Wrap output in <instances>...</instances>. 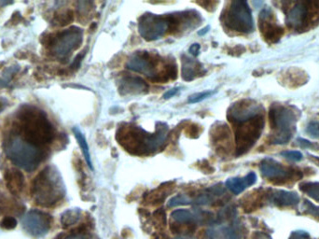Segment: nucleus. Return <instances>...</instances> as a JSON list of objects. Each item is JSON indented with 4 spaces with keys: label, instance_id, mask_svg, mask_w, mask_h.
<instances>
[{
    "label": "nucleus",
    "instance_id": "nucleus-28",
    "mask_svg": "<svg viewBox=\"0 0 319 239\" xmlns=\"http://www.w3.org/2000/svg\"><path fill=\"white\" fill-rule=\"evenodd\" d=\"M18 70L19 67H11L7 69L0 79V87H7L10 81L12 80L13 76L18 72Z\"/></svg>",
    "mask_w": 319,
    "mask_h": 239
},
{
    "label": "nucleus",
    "instance_id": "nucleus-24",
    "mask_svg": "<svg viewBox=\"0 0 319 239\" xmlns=\"http://www.w3.org/2000/svg\"><path fill=\"white\" fill-rule=\"evenodd\" d=\"M170 187H159L157 190H155V191H153V192H151V194H149L148 199H147L148 202H149L150 205H153V206H156V205H159V204L164 203L165 197H167V195H169V194H168V192H169V191H168V189H169Z\"/></svg>",
    "mask_w": 319,
    "mask_h": 239
},
{
    "label": "nucleus",
    "instance_id": "nucleus-22",
    "mask_svg": "<svg viewBox=\"0 0 319 239\" xmlns=\"http://www.w3.org/2000/svg\"><path fill=\"white\" fill-rule=\"evenodd\" d=\"M73 133H74L75 138L77 139L78 143L80 145V149H81V151H82L83 156L85 158L87 165L89 166L90 170H94L93 162H92V158H90V149H89V146H88L84 135L82 134V132L78 127L73 128Z\"/></svg>",
    "mask_w": 319,
    "mask_h": 239
},
{
    "label": "nucleus",
    "instance_id": "nucleus-35",
    "mask_svg": "<svg viewBox=\"0 0 319 239\" xmlns=\"http://www.w3.org/2000/svg\"><path fill=\"white\" fill-rule=\"evenodd\" d=\"M310 235H309L307 232H304V231H295L293 232L292 234H290L289 239H309Z\"/></svg>",
    "mask_w": 319,
    "mask_h": 239
},
{
    "label": "nucleus",
    "instance_id": "nucleus-34",
    "mask_svg": "<svg viewBox=\"0 0 319 239\" xmlns=\"http://www.w3.org/2000/svg\"><path fill=\"white\" fill-rule=\"evenodd\" d=\"M307 133L314 138H319V122H311L307 126Z\"/></svg>",
    "mask_w": 319,
    "mask_h": 239
},
{
    "label": "nucleus",
    "instance_id": "nucleus-33",
    "mask_svg": "<svg viewBox=\"0 0 319 239\" xmlns=\"http://www.w3.org/2000/svg\"><path fill=\"white\" fill-rule=\"evenodd\" d=\"M153 217L155 218L156 223H159L160 226L165 227V225H166V216H165L164 209L161 208V209H158L157 211H155L154 214H153Z\"/></svg>",
    "mask_w": 319,
    "mask_h": 239
},
{
    "label": "nucleus",
    "instance_id": "nucleus-5",
    "mask_svg": "<svg viewBox=\"0 0 319 239\" xmlns=\"http://www.w3.org/2000/svg\"><path fill=\"white\" fill-rule=\"evenodd\" d=\"M64 183L56 167L47 166L40 171L33 181L31 194L37 205L51 207L64 197Z\"/></svg>",
    "mask_w": 319,
    "mask_h": 239
},
{
    "label": "nucleus",
    "instance_id": "nucleus-3",
    "mask_svg": "<svg viewBox=\"0 0 319 239\" xmlns=\"http://www.w3.org/2000/svg\"><path fill=\"white\" fill-rule=\"evenodd\" d=\"M126 68L133 72L143 74L153 82L164 83L176 79V64L162 59L157 53L135 52L126 63Z\"/></svg>",
    "mask_w": 319,
    "mask_h": 239
},
{
    "label": "nucleus",
    "instance_id": "nucleus-36",
    "mask_svg": "<svg viewBox=\"0 0 319 239\" xmlns=\"http://www.w3.org/2000/svg\"><path fill=\"white\" fill-rule=\"evenodd\" d=\"M85 52H82V53H80L79 54L76 58H75L74 61H73V63L71 64V67H70V69H78L80 68V63H81V61H82V59L84 57V55H85Z\"/></svg>",
    "mask_w": 319,
    "mask_h": 239
},
{
    "label": "nucleus",
    "instance_id": "nucleus-13",
    "mask_svg": "<svg viewBox=\"0 0 319 239\" xmlns=\"http://www.w3.org/2000/svg\"><path fill=\"white\" fill-rule=\"evenodd\" d=\"M264 112L261 104L252 99H243L230 106L227 118L232 123L244 122Z\"/></svg>",
    "mask_w": 319,
    "mask_h": 239
},
{
    "label": "nucleus",
    "instance_id": "nucleus-38",
    "mask_svg": "<svg viewBox=\"0 0 319 239\" xmlns=\"http://www.w3.org/2000/svg\"><path fill=\"white\" fill-rule=\"evenodd\" d=\"M200 49H201L200 44L194 43V44H192V46L189 49V52H190V53H191L192 55H193V56H197V55L199 54Z\"/></svg>",
    "mask_w": 319,
    "mask_h": 239
},
{
    "label": "nucleus",
    "instance_id": "nucleus-12",
    "mask_svg": "<svg viewBox=\"0 0 319 239\" xmlns=\"http://www.w3.org/2000/svg\"><path fill=\"white\" fill-rule=\"evenodd\" d=\"M261 174L275 184H286L296 181L303 177V172L293 167L286 166L272 158H265L260 165Z\"/></svg>",
    "mask_w": 319,
    "mask_h": 239
},
{
    "label": "nucleus",
    "instance_id": "nucleus-7",
    "mask_svg": "<svg viewBox=\"0 0 319 239\" xmlns=\"http://www.w3.org/2000/svg\"><path fill=\"white\" fill-rule=\"evenodd\" d=\"M269 121L271 129L269 138L270 143L284 145L292 138L298 118L291 107L281 104H272L269 111Z\"/></svg>",
    "mask_w": 319,
    "mask_h": 239
},
{
    "label": "nucleus",
    "instance_id": "nucleus-19",
    "mask_svg": "<svg viewBox=\"0 0 319 239\" xmlns=\"http://www.w3.org/2000/svg\"><path fill=\"white\" fill-rule=\"evenodd\" d=\"M257 181V175L254 172H250L243 178H231L225 182V186L234 194H239L246 188L254 185Z\"/></svg>",
    "mask_w": 319,
    "mask_h": 239
},
{
    "label": "nucleus",
    "instance_id": "nucleus-40",
    "mask_svg": "<svg viewBox=\"0 0 319 239\" xmlns=\"http://www.w3.org/2000/svg\"><path fill=\"white\" fill-rule=\"evenodd\" d=\"M69 239H92L89 236H87L86 234H74L73 237Z\"/></svg>",
    "mask_w": 319,
    "mask_h": 239
},
{
    "label": "nucleus",
    "instance_id": "nucleus-30",
    "mask_svg": "<svg viewBox=\"0 0 319 239\" xmlns=\"http://www.w3.org/2000/svg\"><path fill=\"white\" fill-rule=\"evenodd\" d=\"M303 209L304 214L313 216L314 218L319 219V207L314 206V204L309 202L308 200H305L303 202Z\"/></svg>",
    "mask_w": 319,
    "mask_h": 239
},
{
    "label": "nucleus",
    "instance_id": "nucleus-2",
    "mask_svg": "<svg viewBox=\"0 0 319 239\" xmlns=\"http://www.w3.org/2000/svg\"><path fill=\"white\" fill-rule=\"evenodd\" d=\"M17 119L21 138L27 142L43 148L54 138V128L45 112L36 106H22Z\"/></svg>",
    "mask_w": 319,
    "mask_h": 239
},
{
    "label": "nucleus",
    "instance_id": "nucleus-17",
    "mask_svg": "<svg viewBox=\"0 0 319 239\" xmlns=\"http://www.w3.org/2000/svg\"><path fill=\"white\" fill-rule=\"evenodd\" d=\"M52 222H53V219L50 215L41 212V211H36V210H33L31 212L28 213L27 218L25 220L26 224H27L34 231L40 230V232H44V233L47 232L50 229Z\"/></svg>",
    "mask_w": 319,
    "mask_h": 239
},
{
    "label": "nucleus",
    "instance_id": "nucleus-10",
    "mask_svg": "<svg viewBox=\"0 0 319 239\" xmlns=\"http://www.w3.org/2000/svg\"><path fill=\"white\" fill-rule=\"evenodd\" d=\"M264 124V113L244 122L234 123L237 156L247 153L255 145L261 138Z\"/></svg>",
    "mask_w": 319,
    "mask_h": 239
},
{
    "label": "nucleus",
    "instance_id": "nucleus-11",
    "mask_svg": "<svg viewBox=\"0 0 319 239\" xmlns=\"http://www.w3.org/2000/svg\"><path fill=\"white\" fill-rule=\"evenodd\" d=\"M221 19L227 28L235 32L249 34L254 31L252 12L246 1L231 2Z\"/></svg>",
    "mask_w": 319,
    "mask_h": 239
},
{
    "label": "nucleus",
    "instance_id": "nucleus-9",
    "mask_svg": "<svg viewBox=\"0 0 319 239\" xmlns=\"http://www.w3.org/2000/svg\"><path fill=\"white\" fill-rule=\"evenodd\" d=\"M289 29L296 32L308 31L319 24V2L298 1L290 3L286 14Z\"/></svg>",
    "mask_w": 319,
    "mask_h": 239
},
{
    "label": "nucleus",
    "instance_id": "nucleus-23",
    "mask_svg": "<svg viewBox=\"0 0 319 239\" xmlns=\"http://www.w3.org/2000/svg\"><path fill=\"white\" fill-rule=\"evenodd\" d=\"M81 217V211L79 208L70 209L62 215L61 223L63 228H69L71 225H74L75 223H78Z\"/></svg>",
    "mask_w": 319,
    "mask_h": 239
},
{
    "label": "nucleus",
    "instance_id": "nucleus-15",
    "mask_svg": "<svg viewBox=\"0 0 319 239\" xmlns=\"http://www.w3.org/2000/svg\"><path fill=\"white\" fill-rule=\"evenodd\" d=\"M149 91L148 83L135 76H123L119 80V92L122 96H136L146 94Z\"/></svg>",
    "mask_w": 319,
    "mask_h": 239
},
{
    "label": "nucleus",
    "instance_id": "nucleus-26",
    "mask_svg": "<svg viewBox=\"0 0 319 239\" xmlns=\"http://www.w3.org/2000/svg\"><path fill=\"white\" fill-rule=\"evenodd\" d=\"M73 19H74L73 11L69 10V11L55 15L53 18V24L55 26H58V27H64V26L69 25L73 21Z\"/></svg>",
    "mask_w": 319,
    "mask_h": 239
},
{
    "label": "nucleus",
    "instance_id": "nucleus-32",
    "mask_svg": "<svg viewBox=\"0 0 319 239\" xmlns=\"http://www.w3.org/2000/svg\"><path fill=\"white\" fill-rule=\"evenodd\" d=\"M17 221L13 217L7 216L0 222V227L5 230H11L16 227Z\"/></svg>",
    "mask_w": 319,
    "mask_h": 239
},
{
    "label": "nucleus",
    "instance_id": "nucleus-43",
    "mask_svg": "<svg viewBox=\"0 0 319 239\" xmlns=\"http://www.w3.org/2000/svg\"><path fill=\"white\" fill-rule=\"evenodd\" d=\"M177 239H192V238H190V237H188V236H184V237H180V238H177Z\"/></svg>",
    "mask_w": 319,
    "mask_h": 239
},
{
    "label": "nucleus",
    "instance_id": "nucleus-4",
    "mask_svg": "<svg viewBox=\"0 0 319 239\" xmlns=\"http://www.w3.org/2000/svg\"><path fill=\"white\" fill-rule=\"evenodd\" d=\"M190 11L180 13V15H157L146 13L139 18V32L147 41H154L165 36L167 33L174 32L175 29L183 25L185 28L190 27L186 23L192 24L196 15Z\"/></svg>",
    "mask_w": 319,
    "mask_h": 239
},
{
    "label": "nucleus",
    "instance_id": "nucleus-16",
    "mask_svg": "<svg viewBox=\"0 0 319 239\" xmlns=\"http://www.w3.org/2000/svg\"><path fill=\"white\" fill-rule=\"evenodd\" d=\"M268 201L277 207H294L300 202V197L294 191L270 189Z\"/></svg>",
    "mask_w": 319,
    "mask_h": 239
},
{
    "label": "nucleus",
    "instance_id": "nucleus-8",
    "mask_svg": "<svg viewBox=\"0 0 319 239\" xmlns=\"http://www.w3.org/2000/svg\"><path fill=\"white\" fill-rule=\"evenodd\" d=\"M83 41V30L78 27H71L55 35L44 37V45L49 52L58 60H67Z\"/></svg>",
    "mask_w": 319,
    "mask_h": 239
},
{
    "label": "nucleus",
    "instance_id": "nucleus-27",
    "mask_svg": "<svg viewBox=\"0 0 319 239\" xmlns=\"http://www.w3.org/2000/svg\"><path fill=\"white\" fill-rule=\"evenodd\" d=\"M192 204V198L187 194H178L176 197H172L167 203L168 207H175L178 206H186Z\"/></svg>",
    "mask_w": 319,
    "mask_h": 239
},
{
    "label": "nucleus",
    "instance_id": "nucleus-18",
    "mask_svg": "<svg viewBox=\"0 0 319 239\" xmlns=\"http://www.w3.org/2000/svg\"><path fill=\"white\" fill-rule=\"evenodd\" d=\"M6 186L13 195H19L25 187V177L21 171L15 168L7 169L4 174Z\"/></svg>",
    "mask_w": 319,
    "mask_h": 239
},
{
    "label": "nucleus",
    "instance_id": "nucleus-29",
    "mask_svg": "<svg viewBox=\"0 0 319 239\" xmlns=\"http://www.w3.org/2000/svg\"><path fill=\"white\" fill-rule=\"evenodd\" d=\"M215 94H217V91H206V92H201V93H197L194 95L189 97V102L191 104H196V103H200V102L203 101L206 99H208L209 97L214 96Z\"/></svg>",
    "mask_w": 319,
    "mask_h": 239
},
{
    "label": "nucleus",
    "instance_id": "nucleus-20",
    "mask_svg": "<svg viewBox=\"0 0 319 239\" xmlns=\"http://www.w3.org/2000/svg\"><path fill=\"white\" fill-rule=\"evenodd\" d=\"M204 74V70L202 69V66L196 60L187 57L183 55L182 57V69H181V76L183 80L186 81H192L199 76Z\"/></svg>",
    "mask_w": 319,
    "mask_h": 239
},
{
    "label": "nucleus",
    "instance_id": "nucleus-25",
    "mask_svg": "<svg viewBox=\"0 0 319 239\" xmlns=\"http://www.w3.org/2000/svg\"><path fill=\"white\" fill-rule=\"evenodd\" d=\"M300 190L319 202V182H303L300 184Z\"/></svg>",
    "mask_w": 319,
    "mask_h": 239
},
{
    "label": "nucleus",
    "instance_id": "nucleus-14",
    "mask_svg": "<svg viewBox=\"0 0 319 239\" xmlns=\"http://www.w3.org/2000/svg\"><path fill=\"white\" fill-rule=\"evenodd\" d=\"M259 26L261 34L267 42H278L284 35L283 27L277 24L275 14L270 8H265L261 11Z\"/></svg>",
    "mask_w": 319,
    "mask_h": 239
},
{
    "label": "nucleus",
    "instance_id": "nucleus-42",
    "mask_svg": "<svg viewBox=\"0 0 319 239\" xmlns=\"http://www.w3.org/2000/svg\"><path fill=\"white\" fill-rule=\"evenodd\" d=\"M4 108H5V104L0 101V113L4 111Z\"/></svg>",
    "mask_w": 319,
    "mask_h": 239
},
{
    "label": "nucleus",
    "instance_id": "nucleus-31",
    "mask_svg": "<svg viewBox=\"0 0 319 239\" xmlns=\"http://www.w3.org/2000/svg\"><path fill=\"white\" fill-rule=\"evenodd\" d=\"M281 155L283 157L293 161V162H300L303 157V154L298 150H285V151L281 153Z\"/></svg>",
    "mask_w": 319,
    "mask_h": 239
},
{
    "label": "nucleus",
    "instance_id": "nucleus-39",
    "mask_svg": "<svg viewBox=\"0 0 319 239\" xmlns=\"http://www.w3.org/2000/svg\"><path fill=\"white\" fill-rule=\"evenodd\" d=\"M298 144L301 146V147H303V148H310V147H313L314 145L313 143H311L310 141L308 140H305V139H303V138H299Z\"/></svg>",
    "mask_w": 319,
    "mask_h": 239
},
{
    "label": "nucleus",
    "instance_id": "nucleus-37",
    "mask_svg": "<svg viewBox=\"0 0 319 239\" xmlns=\"http://www.w3.org/2000/svg\"><path fill=\"white\" fill-rule=\"evenodd\" d=\"M180 88L179 87H176V88H173L171 90L167 91L164 95V98L165 99H169L171 97H173L174 96H176V94L179 92Z\"/></svg>",
    "mask_w": 319,
    "mask_h": 239
},
{
    "label": "nucleus",
    "instance_id": "nucleus-6",
    "mask_svg": "<svg viewBox=\"0 0 319 239\" xmlns=\"http://www.w3.org/2000/svg\"><path fill=\"white\" fill-rule=\"evenodd\" d=\"M7 157L11 163L27 172L34 171L45 157V150L13 135L8 138L5 148Z\"/></svg>",
    "mask_w": 319,
    "mask_h": 239
},
{
    "label": "nucleus",
    "instance_id": "nucleus-41",
    "mask_svg": "<svg viewBox=\"0 0 319 239\" xmlns=\"http://www.w3.org/2000/svg\"><path fill=\"white\" fill-rule=\"evenodd\" d=\"M209 28H210V27H209V26H208V27H206V28H203V29H202V31H199V32H198V34H199L200 36H203L204 34H207V33L208 32Z\"/></svg>",
    "mask_w": 319,
    "mask_h": 239
},
{
    "label": "nucleus",
    "instance_id": "nucleus-21",
    "mask_svg": "<svg viewBox=\"0 0 319 239\" xmlns=\"http://www.w3.org/2000/svg\"><path fill=\"white\" fill-rule=\"evenodd\" d=\"M269 197V190H258V191L251 192L247 197H245L244 201L242 203L243 208L245 212L249 213L261 207L268 201Z\"/></svg>",
    "mask_w": 319,
    "mask_h": 239
},
{
    "label": "nucleus",
    "instance_id": "nucleus-1",
    "mask_svg": "<svg viewBox=\"0 0 319 239\" xmlns=\"http://www.w3.org/2000/svg\"><path fill=\"white\" fill-rule=\"evenodd\" d=\"M168 135V126L161 122L155 133H148L139 126L123 124L116 135L119 144L130 154L134 155H149L154 154L165 143Z\"/></svg>",
    "mask_w": 319,
    "mask_h": 239
}]
</instances>
